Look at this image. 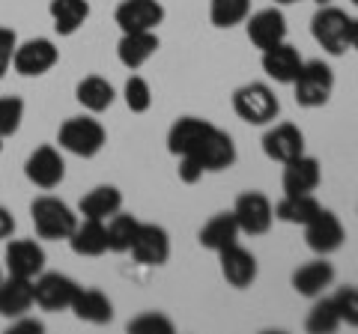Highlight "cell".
<instances>
[{
  "instance_id": "obj_1",
  "label": "cell",
  "mask_w": 358,
  "mask_h": 334,
  "mask_svg": "<svg viewBox=\"0 0 358 334\" xmlns=\"http://www.w3.org/2000/svg\"><path fill=\"white\" fill-rule=\"evenodd\" d=\"M167 152L176 159H192L203 173H221L236 164V143L227 131L200 117H179L167 131Z\"/></svg>"
},
{
  "instance_id": "obj_2",
  "label": "cell",
  "mask_w": 358,
  "mask_h": 334,
  "mask_svg": "<svg viewBox=\"0 0 358 334\" xmlns=\"http://www.w3.org/2000/svg\"><path fill=\"white\" fill-rule=\"evenodd\" d=\"M30 218H33V227H36V236L48 239V242L69 239L72 230L78 227V215L72 212V206L63 203V200H57V197H51V194L33 200Z\"/></svg>"
},
{
  "instance_id": "obj_3",
  "label": "cell",
  "mask_w": 358,
  "mask_h": 334,
  "mask_svg": "<svg viewBox=\"0 0 358 334\" xmlns=\"http://www.w3.org/2000/svg\"><path fill=\"white\" fill-rule=\"evenodd\" d=\"M233 110L248 126H268V122H275V117L281 114V102H278V96L268 84L251 81V84H242L233 93Z\"/></svg>"
},
{
  "instance_id": "obj_4",
  "label": "cell",
  "mask_w": 358,
  "mask_h": 334,
  "mask_svg": "<svg viewBox=\"0 0 358 334\" xmlns=\"http://www.w3.org/2000/svg\"><path fill=\"white\" fill-rule=\"evenodd\" d=\"M57 143H60V150L78 155V159H93V155H99L105 150L108 131H105L102 122L93 119V117H72L60 126Z\"/></svg>"
},
{
  "instance_id": "obj_5",
  "label": "cell",
  "mask_w": 358,
  "mask_h": 334,
  "mask_svg": "<svg viewBox=\"0 0 358 334\" xmlns=\"http://www.w3.org/2000/svg\"><path fill=\"white\" fill-rule=\"evenodd\" d=\"M289 87H293L296 105H301V108H322L331 99L334 72H331V66L322 63V60L301 63L296 81L289 84Z\"/></svg>"
},
{
  "instance_id": "obj_6",
  "label": "cell",
  "mask_w": 358,
  "mask_h": 334,
  "mask_svg": "<svg viewBox=\"0 0 358 334\" xmlns=\"http://www.w3.org/2000/svg\"><path fill=\"white\" fill-rule=\"evenodd\" d=\"M310 33L317 45L331 57L350 51V15L338 6H320V13L310 18Z\"/></svg>"
},
{
  "instance_id": "obj_7",
  "label": "cell",
  "mask_w": 358,
  "mask_h": 334,
  "mask_svg": "<svg viewBox=\"0 0 358 334\" xmlns=\"http://www.w3.org/2000/svg\"><path fill=\"white\" fill-rule=\"evenodd\" d=\"M230 212L245 236H266L275 224V206L263 191H242Z\"/></svg>"
},
{
  "instance_id": "obj_8",
  "label": "cell",
  "mask_w": 358,
  "mask_h": 334,
  "mask_svg": "<svg viewBox=\"0 0 358 334\" xmlns=\"http://www.w3.org/2000/svg\"><path fill=\"white\" fill-rule=\"evenodd\" d=\"M343 242H346V230L331 209H320L305 224V245L313 254H320V257H329V254L341 251Z\"/></svg>"
},
{
  "instance_id": "obj_9",
  "label": "cell",
  "mask_w": 358,
  "mask_h": 334,
  "mask_svg": "<svg viewBox=\"0 0 358 334\" xmlns=\"http://www.w3.org/2000/svg\"><path fill=\"white\" fill-rule=\"evenodd\" d=\"M24 176L27 180L42 188V191H51V188H57L63 180H66V161L57 147H51V143H45V147H36L27 161H24Z\"/></svg>"
},
{
  "instance_id": "obj_10",
  "label": "cell",
  "mask_w": 358,
  "mask_h": 334,
  "mask_svg": "<svg viewBox=\"0 0 358 334\" xmlns=\"http://www.w3.org/2000/svg\"><path fill=\"white\" fill-rule=\"evenodd\" d=\"M78 286L69 275H60V272H42L39 277H33V298L42 310H69L75 302V293Z\"/></svg>"
},
{
  "instance_id": "obj_11",
  "label": "cell",
  "mask_w": 358,
  "mask_h": 334,
  "mask_svg": "<svg viewBox=\"0 0 358 334\" xmlns=\"http://www.w3.org/2000/svg\"><path fill=\"white\" fill-rule=\"evenodd\" d=\"M60 60V48L54 45L51 39H27L15 48V57H13V69L24 78H39L45 72H51Z\"/></svg>"
},
{
  "instance_id": "obj_12",
  "label": "cell",
  "mask_w": 358,
  "mask_h": 334,
  "mask_svg": "<svg viewBox=\"0 0 358 334\" xmlns=\"http://www.w3.org/2000/svg\"><path fill=\"white\" fill-rule=\"evenodd\" d=\"M245 30H248V39L254 48H275L287 42V18L281 9H260V13H254L245 18Z\"/></svg>"
},
{
  "instance_id": "obj_13",
  "label": "cell",
  "mask_w": 358,
  "mask_h": 334,
  "mask_svg": "<svg viewBox=\"0 0 358 334\" xmlns=\"http://www.w3.org/2000/svg\"><path fill=\"white\" fill-rule=\"evenodd\" d=\"M129 251L141 266H164L171 260V236L159 224H141Z\"/></svg>"
},
{
  "instance_id": "obj_14",
  "label": "cell",
  "mask_w": 358,
  "mask_h": 334,
  "mask_svg": "<svg viewBox=\"0 0 358 334\" xmlns=\"http://www.w3.org/2000/svg\"><path fill=\"white\" fill-rule=\"evenodd\" d=\"M114 21L122 33L155 30L164 21V6L159 0H122L114 13Z\"/></svg>"
},
{
  "instance_id": "obj_15",
  "label": "cell",
  "mask_w": 358,
  "mask_h": 334,
  "mask_svg": "<svg viewBox=\"0 0 358 334\" xmlns=\"http://www.w3.org/2000/svg\"><path fill=\"white\" fill-rule=\"evenodd\" d=\"M263 152H266V159L287 164L305 152V135H301V129L293 126V122H278V126H272L263 135Z\"/></svg>"
},
{
  "instance_id": "obj_16",
  "label": "cell",
  "mask_w": 358,
  "mask_h": 334,
  "mask_svg": "<svg viewBox=\"0 0 358 334\" xmlns=\"http://www.w3.org/2000/svg\"><path fill=\"white\" fill-rule=\"evenodd\" d=\"M6 272L15 275V277H27V281H33V277H39L45 272V251L39 242L33 239H15L6 245Z\"/></svg>"
},
{
  "instance_id": "obj_17",
  "label": "cell",
  "mask_w": 358,
  "mask_h": 334,
  "mask_svg": "<svg viewBox=\"0 0 358 334\" xmlns=\"http://www.w3.org/2000/svg\"><path fill=\"white\" fill-rule=\"evenodd\" d=\"M218 263H221V277L236 289H248L257 281V257L251 251H245L242 245H230V248L218 251Z\"/></svg>"
},
{
  "instance_id": "obj_18",
  "label": "cell",
  "mask_w": 358,
  "mask_h": 334,
  "mask_svg": "<svg viewBox=\"0 0 358 334\" xmlns=\"http://www.w3.org/2000/svg\"><path fill=\"white\" fill-rule=\"evenodd\" d=\"M320 182H322V170H320V161L313 159V155L301 152L299 159L284 164V176H281L284 194H313Z\"/></svg>"
},
{
  "instance_id": "obj_19",
  "label": "cell",
  "mask_w": 358,
  "mask_h": 334,
  "mask_svg": "<svg viewBox=\"0 0 358 334\" xmlns=\"http://www.w3.org/2000/svg\"><path fill=\"white\" fill-rule=\"evenodd\" d=\"M289 284H293V289L299 296L320 298L334 284V266L326 257H317V260H310L305 266H299V269L293 272V277H289Z\"/></svg>"
},
{
  "instance_id": "obj_20",
  "label": "cell",
  "mask_w": 358,
  "mask_h": 334,
  "mask_svg": "<svg viewBox=\"0 0 358 334\" xmlns=\"http://www.w3.org/2000/svg\"><path fill=\"white\" fill-rule=\"evenodd\" d=\"M301 63L305 60H301L299 48H293L289 42H281V45L263 51V72L272 78L275 84H293Z\"/></svg>"
},
{
  "instance_id": "obj_21",
  "label": "cell",
  "mask_w": 358,
  "mask_h": 334,
  "mask_svg": "<svg viewBox=\"0 0 358 334\" xmlns=\"http://www.w3.org/2000/svg\"><path fill=\"white\" fill-rule=\"evenodd\" d=\"M33 305H36V298H33V281L15 277V275L0 281V317H6V319L27 317V310Z\"/></svg>"
},
{
  "instance_id": "obj_22",
  "label": "cell",
  "mask_w": 358,
  "mask_h": 334,
  "mask_svg": "<svg viewBox=\"0 0 358 334\" xmlns=\"http://www.w3.org/2000/svg\"><path fill=\"white\" fill-rule=\"evenodd\" d=\"M66 242L72 245V251L78 257H102L108 251V227H105V221L84 218V221H78V227L72 230V236Z\"/></svg>"
},
{
  "instance_id": "obj_23",
  "label": "cell",
  "mask_w": 358,
  "mask_h": 334,
  "mask_svg": "<svg viewBox=\"0 0 358 334\" xmlns=\"http://www.w3.org/2000/svg\"><path fill=\"white\" fill-rule=\"evenodd\" d=\"M155 51H159V36H155V30L122 33V39L117 45V57L126 69H141Z\"/></svg>"
},
{
  "instance_id": "obj_24",
  "label": "cell",
  "mask_w": 358,
  "mask_h": 334,
  "mask_svg": "<svg viewBox=\"0 0 358 334\" xmlns=\"http://www.w3.org/2000/svg\"><path fill=\"white\" fill-rule=\"evenodd\" d=\"M75 99H78V105L87 108L90 114H102V110H108L110 105H114V87H110L108 78L102 75H87L78 81L75 87Z\"/></svg>"
},
{
  "instance_id": "obj_25",
  "label": "cell",
  "mask_w": 358,
  "mask_h": 334,
  "mask_svg": "<svg viewBox=\"0 0 358 334\" xmlns=\"http://www.w3.org/2000/svg\"><path fill=\"white\" fill-rule=\"evenodd\" d=\"M78 319L84 322H93V326H105V322L114 319V305H110V298L102 293V289H78L75 293V302L72 307Z\"/></svg>"
},
{
  "instance_id": "obj_26",
  "label": "cell",
  "mask_w": 358,
  "mask_h": 334,
  "mask_svg": "<svg viewBox=\"0 0 358 334\" xmlns=\"http://www.w3.org/2000/svg\"><path fill=\"white\" fill-rule=\"evenodd\" d=\"M120 209H122V191L114 185H99L93 191H87L81 197V203H78V212L84 218H96V221H108Z\"/></svg>"
},
{
  "instance_id": "obj_27",
  "label": "cell",
  "mask_w": 358,
  "mask_h": 334,
  "mask_svg": "<svg viewBox=\"0 0 358 334\" xmlns=\"http://www.w3.org/2000/svg\"><path fill=\"white\" fill-rule=\"evenodd\" d=\"M200 245H203L206 251H224V248H230V245H236L239 242V224H236V218H233V212H218V215H212L203 230H200Z\"/></svg>"
},
{
  "instance_id": "obj_28",
  "label": "cell",
  "mask_w": 358,
  "mask_h": 334,
  "mask_svg": "<svg viewBox=\"0 0 358 334\" xmlns=\"http://www.w3.org/2000/svg\"><path fill=\"white\" fill-rule=\"evenodd\" d=\"M48 13L54 21V30H57L60 36H72L90 18V0H51Z\"/></svg>"
},
{
  "instance_id": "obj_29",
  "label": "cell",
  "mask_w": 358,
  "mask_h": 334,
  "mask_svg": "<svg viewBox=\"0 0 358 334\" xmlns=\"http://www.w3.org/2000/svg\"><path fill=\"white\" fill-rule=\"evenodd\" d=\"M320 203L313 194H284L281 200L275 203V218L284 221V224H299L305 227L308 221L320 212Z\"/></svg>"
},
{
  "instance_id": "obj_30",
  "label": "cell",
  "mask_w": 358,
  "mask_h": 334,
  "mask_svg": "<svg viewBox=\"0 0 358 334\" xmlns=\"http://www.w3.org/2000/svg\"><path fill=\"white\" fill-rule=\"evenodd\" d=\"M251 15V0H209V21L218 30H230Z\"/></svg>"
},
{
  "instance_id": "obj_31",
  "label": "cell",
  "mask_w": 358,
  "mask_h": 334,
  "mask_svg": "<svg viewBox=\"0 0 358 334\" xmlns=\"http://www.w3.org/2000/svg\"><path fill=\"white\" fill-rule=\"evenodd\" d=\"M108 251H114V254H126L131 248V242H134V233H138L141 227V221L134 218V215H126V212H117V215H110L108 218Z\"/></svg>"
},
{
  "instance_id": "obj_32",
  "label": "cell",
  "mask_w": 358,
  "mask_h": 334,
  "mask_svg": "<svg viewBox=\"0 0 358 334\" xmlns=\"http://www.w3.org/2000/svg\"><path fill=\"white\" fill-rule=\"evenodd\" d=\"M305 328L310 334H331V331L341 328V314H338V305H334V298H320V302L308 310Z\"/></svg>"
},
{
  "instance_id": "obj_33",
  "label": "cell",
  "mask_w": 358,
  "mask_h": 334,
  "mask_svg": "<svg viewBox=\"0 0 358 334\" xmlns=\"http://www.w3.org/2000/svg\"><path fill=\"white\" fill-rule=\"evenodd\" d=\"M122 99H126L131 114H147V110L152 108V90L141 75H131L126 81V87H122Z\"/></svg>"
},
{
  "instance_id": "obj_34",
  "label": "cell",
  "mask_w": 358,
  "mask_h": 334,
  "mask_svg": "<svg viewBox=\"0 0 358 334\" xmlns=\"http://www.w3.org/2000/svg\"><path fill=\"white\" fill-rule=\"evenodd\" d=\"M24 119V99L18 96H3L0 99V138H9L21 129Z\"/></svg>"
},
{
  "instance_id": "obj_35",
  "label": "cell",
  "mask_w": 358,
  "mask_h": 334,
  "mask_svg": "<svg viewBox=\"0 0 358 334\" xmlns=\"http://www.w3.org/2000/svg\"><path fill=\"white\" fill-rule=\"evenodd\" d=\"M129 331H138V334H171L173 331V322L167 319L159 310H147V314L134 317L129 322Z\"/></svg>"
},
{
  "instance_id": "obj_36",
  "label": "cell",
  "mask_w": 358,
  "mask_h": 334,
  "mask_svg": "<svg viewBox=\"0 0 358 334\" xmlns=\"http://www.w3.org/2000/svg\"><path fill=\"white\" fill-rule=\"evenodd\" d=\"M331 298H334V305H338L341 322L358 328V286H341Z\"/></svg>"
},
{
  "instance_id": "obj_37",
  "label": "cell",
  "mask_w": 358,
  "mask_h": 334,
  "mask_svg": "<svg viewBox=\"0 0 358 334\" xmlns=\"http://www.w3.org/2000/svg\"><path fill=\"white\" fill-rule=\"evenodd\" d=\"M15 48H18V36L13 27H0V78L9 72L13 66V57H15Z\"/></svg>"
},
{
  "instance_id": "obj_38",
  "label": "cell",
  "mask_w": 358,
  "mask_h": 334,
  "mask_svg": "<svg viewBox=\"0 0 358 334\" xmlns=\"http://www.w3.org/2000/svg\"><path fill=\"white\" fill-rule=\"evenodd\" d=\"M13 233H15V218H13V212H9V209L0 206V242L9 239Z\"/></svg>"
},
{
  "instance_id": "obj_39",
  "label": "cell",
  "mask_w": 358,
  "mask_h": 334,
  "mask_svg": "<svg viewBox=\"0 0 358 334\" xmlns=\"http://www.w3.org/2000/svg\"><path fill=\"white\" fill-rule=\"evenodd\" d=\"M21 331H33V334H39V331H42V322L18 317V322H13V334H21Z\"/></svg>"
},
{
  "instance_id": "obj_40",
  "label": "cell",
  "mask_w": 358,
  "mask_h": 334,
  "mask_svg": "<svg viewBox=\"0 0 358 334\" xmlns=\"http://www.w3.org/2000/svg\"><path fill=\"white\" fill-rule=\"evenodd\" d=\"M350 48L358 51V18H350Z\"/></svg>"
},
{
  "instance_id": "obj_41",
  "label": "cell",
  "mask_w": 358,
  "mask_h": 334,
  "mask_svg": "<svg viewBox=\"0 0 358 334\" xmlns=\"http://www.w3.org/2000/svg\"><path fill=\"white\" fill-rule=\"evenodd\" d=\"M275 3H284V6H289V3H299V0H275Z\"/></svg>"
},
{
  "instance_id": "obj_42",
  "label": "cell",
  "mask_w": 358,
  "mask_h": 334,
  "mask_svg": "<svg viewBox=\"0 0 358 334\" xmlns=\"http://www.w3.org/2000/svg\"><path fill=\"white\" fill-rule=\"evenodd\" d=\"M317 3H320V6H326V3H331V0H317Z\"/></svg>"
},
{
  "instance_id": "obj_43",
  "label": "cell",
  "mask_w": 358,
  "mask_h": 334,
  "mask_svg": "<svg viewBox=\"0 0 358 334\" xmlns=\"http://www.w3.org/2000/svg\"><path fill=\"white\" fill-rule=\"evenodd\" d=\"M0 150H3V138H0Z\"/></svg>"
},
{
  "instance_id": "obj_44",
  "label": "cell",
  "mask_w": 358,
  "mask_h": 334,
  "mask_svg": "<svg viewBox=\"0 0 358 334\" xmlns=\"http://www.w3.org/2000/svg\"><path fill=\"white\" fill-rule=\"evenodd\" d=\"M0 281H3V272H0Z\"/></svg>"
},
{
  "instance_id": "obj_45",
  "label": "cell",
  "mask_w": 358,
  "mask_h": 334,
  "mask_svg": "<svg viewBox=\"0 0 358 334\" xmlns=\"http://www.w3.org/2000/svg\"><path fill=\"white\" fill-rule=\"evenodd\" d=\"M352 3H355V6H358V0H352Z\"/></svg>"
}]
</instances>
